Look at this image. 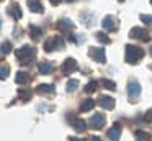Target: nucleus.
<instances>
[{
    "label": "nucleus",
    "mask_w": 152,
    "mask_h": 141,
    "mask_svg": "<svg viewBox=\"0 0 152 141\" xmlns=\"http://www.w3.org/2000/svg\"><path fill=\"white\" fill-rule=\"evenodd\" d=\"M38 92H39V94H54V85L41 84V85H38Z\"/></svg>",
    "instance_id": "nucleus-20"
},
{
    "label": "nucleus",
    "mask_w": 152,
    "mask_h": 141,
    "mask_svg": "<svg viewBox=\"0 0 152 141\" xmlns=\"http://www.w3.org/2000/svg\"><path fill=\"white\" fill-rule=\"evenodd\" d=\"M88 56L93 59V61L100 62V64H105L106 62V54H105V49L103 48H90Z\"/></svg>",
    "instance_id": "nucleus-5"
},
{
    "label": "nucleus",
    "mask_w": 152,
    "mask_h": 141,
    "mask_svg": "<svg viewBox=\"0 0 152 141\" xmlns=\"http://www.w3.org/2000/svg\"><path fill=\"white\" fill-rule=\"evenodd\" d=\"M88 125L92 128H95V130H100V128L105 125V117H103V115H100V113L93 115V117L88 120Z\"/></svg>",
    "instance_id": "nucleus-8"
},
{
    "label": "nucleus",
    "mask_w": 152,
    "mask_h": 141,
    "mask_svg": "<svg viewBox=\"0 0 152 141\" xmlns=\"http://www.w3.org/2000/svg\"><path fill=\"white\" fill-rule=\"evenodd\" d=\"M64 48V41L59 38V36H54V38H49L46 43H44V51L51 52L54 49H62Z\"/></svg>",
    "instance_id": "nucleus-3"
},
{
    "label": "nucleus",
    "mask_w": 152,
    "mask_h": 141,
    "mask_svg": "<svg viewBox=\"0 0 152 141\" xmlns=\"http://www.w3.org/2000/svg\"><path fill=\"white\" fill-rule=\"evenodd\" d=\"M28 7H30V10L34 13H43L44 12V8H43L39 0H28Z\"/></svg>",
    "instance_id": "nucleus-15"
},
{
    "label": "nucleus",
    "mask_w": 152,
    "mask_h": 141,
    "mask_svg": "<svg viewBox=\"0 0 152 141\" xmlns=\"http://www.w3.org/2000/svg\"><path fill=\"white\" fill-rule=\"evenodd\" d=\"M49 2H51V5H59L61 0H49Z\"/></svg>",
    "instance_id": "nucleus-31"
},
{
    "label": "nucleus",
    "mask_w": 152,
    "mask_h": 141,
    "mask_svg": "<svg viewBox=\"0 0 152 141\" xmlns=\"http://www.w3.org/2000/svg\"><path fill=\"white\" fill-rule=\"evenodd\" d=\"M10 51H12V43L10 41H4L2 46H0V52H2V54H8Z\"/></svg>",
    "instance_id": "nucleus-23"
},
{
    "label": "nucleus",
    "mask_w": 152,
    "mask_h": 141,
    "mask_svg": "<svg viewBox=\"0 0 152 141\" xmlns=\"http://www.w3.org/2000/svg\"><path fill=\"white\" fill-rule=\"evenodd\" d=\"M77 87H79V80H77V79H70V80L67 82V92H74Z\"/></svg>",
    "instance_id": "nucleus-26"
},
{
    "label": "nucleus",
    "mask_w": 152,
    "mask_h": 141,
    "mask_svg": "<svg viewBox=\"0 0 152 141\" xmlns=\"http://www.w3.org/2000/svg\"><path fill=\"white\" fill-rule=\"evenodd\" d=\"M74 128H75L79 133H82V131L87 130V121L80 120V118H75V120H74Z\"/></svg>",
    "instance_id": "nucleus-18"
},
{
    "label": "nucleus",
    "mask_w": 152,
    "mask_h": 141,
    "mask_svg": "<svg viewBox=\"0 0 152 141\" xmlns=\"http://www.w3.org/2000/svg\"><path fill=\"white\" fill-rule=\"evenodd\" d=\"M129 36L134 39H141V41H149L151 39V35H149V31L145 28H139V26H136V28H132L131 31H129Z\"/></svg>",
    "instance_id": "nucleus-4"
},
{
    "label": "nucleus",
    "mask_w": 152,
    "mask_h": 141,
    "mask_svg": "<svg viewBox=\"0 0 152 141\" xmlns=\"http://www.w3.org/2000/svg\"><path fill=\"white\" fill-rule=\"evenodd\" d=\"M115 21H116V20L113 18L111 15H106L105 18L102 20V25H103V28H105V30L111 31V30H115V28H116V23H115Z\"/></svg>",
    "instance_id": "nucleus-13"
},
{
    "label": "nucleus",
    "mask_w": 152,
    "mask_h": 141,
    "mask_svg": "<svg viewBox=\"0 0 152 141\" xmlns=\"http://www.w3.org/2000/svg\"><path fill=\"white\" fill-rule=\"evenodd\" d=\"M119 138H121V126L118 123H115L108 130V140L110 141H119Z\"/></svg>",
    "instance_id": "nucleus-9"
},
{
    "label": "nucleus",
    "mask_w": 152,
    "mask_h": 141,
    "mask_svg": "<svg viewBox=\"0 0 152 141\" xmlns=\"http://www.w3.org/2000/svg\"><path fill=\"white\" fill-rule=\"evenodd\" d=\"M100 85H103V87L108 89V90H115L116 89V84L113 80H108V79H102V80H100Z\"/></svg>",
    "instance_id": "nucleus-22"
},
{
    "label": "nucleus",
    "mask_w": 152,
    "mask_h": 141,
    "mask_svg": "<svg viewBox=\"0 0 152 141\" xmlns=\"http://www.w3.org/2000/svg\"><path fill=\"white\" fill-rule=\"evenodd\" d=\"M98 102H100V107H103L105 110H111V108L115 107V100H113V97H110V95H100Z\"/></svg>",
    "instance_id": "nucleus-10"
},
{
    "label": "nucleus",
    "mask_w": 152,
    "mask_h": 141,
    "mask_svg": "<svg viewBox=\"0 0 152 141\" xmlns=\"http://www.w3.org/2000/svg\"><path fill=\"white\" fill-rule=\"evenodd\" d=\"M38 71H39V74H44V75H48V74H51V72L54 71V66L51 64V62H39L38 64Z\"/></svg>",
    "instance_id": "nucleus-14"
},
{
    "label": "nucleus",
    "mask_w": 152,
    "mask_h": 141,
    "mask_svg": "<svg viewBox=\"0 0 152 141\" xmlns=\"http://www.w3.org/2000/svg\"><path fill=\"white\" fill-rule=\"evenodd\" d=\"M151 5H152V0H151Z\"/></svg>",
    "instance_id": "nucleus-36"
},
{
    "label": "nucleus",
    "mask_w": 152,
    "mask_h": 141,
    "mask_svg": "<svg viewBox=\"0 0 152 141\" xmlns=\"http://www.w3.org/2000/svg\"><path fill=\"white\" fill-rule=\"evenodd\" d=\"M67 2H75V0H67Z\"/></svg>",
    "instance_id": "nucleus-34"
},
{
    "label": "nucleus",
    "mask_w": 152,
    "mask_h": 141,
    "mask_svg": "<svg viewBox=\"0 0 152 141\" xmlns=\"http://www.w3.org/2000/svg\"><path fill=\"white\" fill-rule=\"evenodd\" d=\"M18 95L21 97V100H23V102H28L31 98V92L30 90H20V92H18Z\"/></svg>",
    "instance_id": "nucleus-28"
},
{
    "label": "nucleus",
    "mask_w": 152,
    "mask_h": 141,
    "mask_svg": "<svg viewBox=\"0 0 152 141\" xmlns=\"http://www.w3.org/2000/svg\"><path fill=\"white\" fill-rule=\"evenodd\" d=\"M33 56H34V48H31L28 44H25V46L17 49V58L20 62H28Z\"/></svg>",
    "instance_id": "nucleus-2"
},
{
    "label": "nucleus",
    "mask_w": 152,
    "mask_h": 141,
    "mask_svg": "<svg viewBox=\"0 0 152 141\" xmlns=\"http://www.w3.org/2000/svg\"><path fill=\"white\" fill-rule=\"evenodd\" d=\"M124 58H126V62H128V64H136V62H139V59L144 58V51H142L139 46L126 44V48H124Z\"/></svg>",
    "instance_id": "nucleus-1"
},
{
    "label": "nucleus",
    "mask_w": 152,
    "mask_h": 141,
    "mask_svg": "<svg viewBox=\"0 0 152 141\" xmlns=\"http://www.w3.org/2000/svg\"><path fill=\"white\" fill-rule=\"evenodd\" d=\"M93 107H95V100H92V98H87V100H83L82 105H80V111H90Z\"/></svg>",
    "instance_id": "nucleus-17"
},
{
    "label": "nucleus",
    "mask_w": 152,
    "mask_h": 141,
    "mask_svg": "<svg viewBox=\"0 0 152 141\" xmlns=\"http://www.w3.org/2000/svg\"><path fill=\"white\" fill-rule=\"evenodd\" d=\"M72 26H74V23L70 21V20H67V18H62V20L57 21V28H59V31H62V33H69L70 30H72Z\"/></svg>",
    "instance_id": "nucleus-11"
},
{
    "label": "nucleus",
    "mask_w": 152,
    "mask_h": 141,
    "mask_svg": "<svg viewBox=\"0 0 152 141\" xmlns=\"http://www.w3.org/2000/svg\"><path fill=\"white\" fill-rule=\"evenodd\" d=\"M61 69H62V72L66 75L72 74V72L77 69V61L74 58H67L66 61H64V64H62V67H61Z\"/></svg>",
    "instance_id": "nucleus-7"
},
{
    "label": "nucleus",
    "mask_w": 152,
    "mask_h": 141,
    "mask_svg": "<svg viewBox=\"0 0 152 141\" xmlns=\"http://www.w3.org/2000/svg\"><path fill=\"white\" fill-rule=\"evenodd\" d=\"M0 25H2V23H0Z\"/></svg>",
    "instance_id": "nucleus-37"
},
{
    "label": "nucleus",
    "mask_w": 152,
    "mask_h": 141,
    "mask_svg": "<svg viewBox=\"0 0 152 141\" xmlns=\"http://www.w3.org/2000/svg\"><path fill=\"white\" fill-rule=\"evenodd\" d=\"M8 72H10L8 66H0V80H5L8 77Z\"/></svg>",
    "instance_id": "nucleus-25"
},
{
    "label": "nucleus",
    "mask_w": 152,
    "mask_h": 141,
    "mask_svg": "<svg viewBox=\"0 0 152 141\" xmlns=\"http://www.w3.org/2000/svg\"><path fill=\"white\" fill-rule=\"evenodd\" d=\"M70 141H85V140H82V138H70Z\"/></svg>",
    "instance_id": "nucleus-33"
},
{
    "label": "nucleus",
    "mask_w": 152,
    "mask_h": 141,
    "mask_svg": "<svg viewBox=\"0 0 152 141\" xmlns=\"http://www.w3.org/2000/svg\"><path fill=\"white\" fill-rule=\"evenodd\" d=\"M128 94H129V98H131L132 102L141 95V85H139L137 80H131L128 84Z\"/></svg>",
    "instance_id": "nucleus-6"
},
{
    "label": "nucleus",
    "mask_w": 152,
    "mask_h": 141,
    "mask_svg": "<svg viewBox=\"0 0 152 141\" xmlns=\"http://www.w3.org/2000/svg\"><path fill=\"white\" fill-rule=\"evenodd\" d=\"M136 140H137V141H147L149 140V134L145 133V131H142V130H137V131H136Z\"/></svg>",
    "instance_id": "nucleus-27"
},
{
    "label": "nucleus",
    "mask_w": 152,
    "mask_h": 141,
    "mask_svg": "<svg viewBox=\"0 0 152 141\" xmlns=\"http://www.w3.org/2000/svg\"><path fill=\"white\" fill-rule=\"evenodd\" d=\"M95 38L98 39L100 43H102V44H110V43H111V38H110L108 35H106V33H103V31H98L95 35Z\"/></svg>",
    "instance_id": "nucleus-21"
},
{
    "label": "nucleus",
    "mask_w": 152,
    "mask_h": 141,
    "mask_svg": "<svg viewBox=\"0 0 152 141\" xmlns=\"http://www.w3.org/2000/svg\"><path fill=\"white\" fill-rule=\"evenodd\" d=\"M118 2H124V0H118Z\"/></svg>",
    "instance_id": "nucleus-35"
},
{
    "label": "nucleus",
    "mask_w": 152,
    "mask_h": 141,
    "mask_svg": "<svg viewBox=\"0 0 152 141\" xmlns=\"http://www.w3.org/2000/svg\"><path fill=\"white\" fill-rule=\"evenodd\" d=\"M141 20L145 23V25H152V15H145V13H142Z\"/></svg>",
    "instance_id": "nucleus-29"
},
{
    "label": "nucleus",
    "mask_w": 152,
    "mask_h": 141,
    "mask_svg": "<svg viewBox=\"0 0 152 141\" xmlns=\"http://www.w3.org/2000/svg\"><path fill=\"white\" fill-rule=\"evenodd\" d=\"M145 120L152 121V108H151V110H147V113H145Z\"/></svg>",
    "instance_id": "nucleus-30"
},
{
    "label": "nucleus",
    "mask_w": 152,
    "mask_h": 141,
    "mask_svg": "<svg viewBox=\"0 0 152 141\" xmlns=\"http://www.w3.org/2000/svg\"><path fill=\"white\" fill-rule=\"evenodd\" d=\"M8 15H12L15 20H21V16H23V13H21V8H20V5L18 3H12L10 5V8H8Z\"/></svg>",
    "instance_id": "nucleus-12"
},
{
    "label": "nucleus",
    "mask_w": 152,
    "mask_h": 141,
    "mask_svg": "<svg viewBox=\"0 0 152 141\" xmlns=\"http://www.w3.org/2000/svg\"><path fill=\"white\" fill-rule=\"evenodd\" d=\"M90 141H102V140H100L98 136H92V138H90Z\"/></svg>",
    "instance_id": "nucleus-32"
},
{
    "label": "nucleus",
    "mask_w": 152,
    "mask_h": 141,
    "mask_svg": "<svg viewBox=\"0 0 152 141\" xmlns=\"http://www.w3.org/2000/svg\"><path fill=\"white\" fill-rule=\"evenodd\" d=\"M41 35H43V30H41L39 26H34V25L30 26V36L34 39V41H36V39H39Z\"/></svg>",
    "instance_id": "nucleus-16"
},
{
    "label": "nucleus",
    "mask_w": 152,
    "mask_h": 141,
    "mask_svg": "<svg viewBox=\"0 0 152 141\" xmlns=\"http://www.w3.org/2000/svg\"><path fill=\"white\" fill-rule=\"evenodd\" d=\"M96 85H98V82H96V80L88 82V84L85 85V92H87V94H93V92L96 90Z\"/></svg>",
    "instance_id": "nucleus-24"
},
{
    "label": "nucleus",
    "mask_w": 152,
    "mask_h": 141,
    "mask_svg": "<svg viewBox=\"0 0 152 141\" xmlns=\"http://www.w3.org/2000/svg\"><path fill=\"white\" fill-rule=\"evenodd\" d=\"M15 80H17V84H21V85H25V84H28V80H30V75L26 74V72H18L17 74V77H15Z\"/></svg>",
    "instance_id": "nucleus-19"
}]
</instances>
